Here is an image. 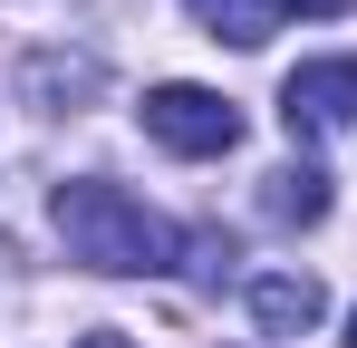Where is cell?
Wrapping results in <instances>:
<instances>
[{"instance_id":"cell-3","label":"cell","mask_w":357,"mask_h":348,"mask_svg":"<svg viewBox=\"0 0 357 348\" xmlns=\"http://www.w3.org/2000/svg\"><path fill=\"white\" fill-rule=\"evenodd\" d=\"M280 126L290 136H338L357 126V58H309L280 78Z\"/></svg>"},{"instance_id":"cell-7","label":"cell","mask_w":357,"mask_h":348,"mask_svg":"<svg viewBox=\"0 0 357 348\" xmlns=\"http://www.w3.org/2000/svg\"><path fill=\"white\" fill-rule=\"evenodd\" d=\"M271 10H280V20H290V10L299 20H338V10H357V0H271Z\"/></svg>"},{"instance_id":"cell-9","label":"cell","mask_w":357,"mask_h":348,"mask_svg":"<svg viewBox=\"0 0 357 348\" xmlns=\"http://www.w3.org/2000/svg\"><path fill=\"white\" fill-rule=\"evenodd\" d=\"M348 348H357V319H348Z\"/></svg>"},{"instance_id":"cell-6","label":"cell","mask_w":357,"mask_h":348,"mask_svg":"<svg viewBox=\"0 0 357 348\" xmlns=\"http://www.w3.org/2000/svg\"><path fill=\"white\" fill-rule=\"evenodd\" d=\"M261 203H271V223H319V213H328V174L319 165H280Z\"/></svg>"},{"instance_id":"cell-8","label":"cell","mask_w":357,"mask_h":348,"mask_svg":"<svg viewBox=\"0 0 357 348\" xmlns=\"http://www.w3.org/2000/svg\"><path fill=\"white\" fill-rule=\"evenodd\" d=\"M77 348H135V339H116V329H97V339H77Z\"/></svg>"},{"instance_id":"cell-4","label":"cell","mask_w":357,"mask_h":348,"mask_svg":"<svg viewBox=\"0 0 357 348\" xmlns=\"http://www.w3.org/2000/svg\"><path fill=\"white\" fill-rule=\"evenodd\" d=\"M319 310H328V290L309 281V271H261V281H251V319H261L271 339H299V329H319Z\"/></svg>"},{"instance_id":"cell-1","label":"cell","mask_w":357,"mask_h":348,"mask_svg":"<svg viewBox=\"0 0 357 348\" xmlns=\"http://www.w3.org/2000/svg\"><path fill=\"white\" fill-rule=\"evenodd\" d=\"M49 223H59L68 261H87V271H107V281H155V271H174L183 261V232L155 213V203H135L126 184H97V174H77L49 194Z\"/></svg>"},{"instance_id":"cell-5","label":"cell","mask_w":357,"mask_h":348,"mask_svg":"<svg viewBox=\"0 0 357 348\" xmlns=\"http://www.w3.org/2000/svg\"><path fill=\"white\" fill-rule=\"evenodd\" d=\"M193 20H203L213 39H232V49H261V39L280 29V10H271V0H193Z\"/></svg>"},{"instance_id":"cell-2","label":"cell","mask_w":357,"mask_h":348,"mask_svg":"<svg viewBox=\"0 0 357 348\" xmlns=\"http://www.w3.org/2000/svg\"><path fill=\"white\" fill-rule=\"evenodd\" d=\"M145 136L165 145V155H232L241 145V107L232 97H213V87H193V78H165V87H145Z\"/></svg>"}]
</instances>
